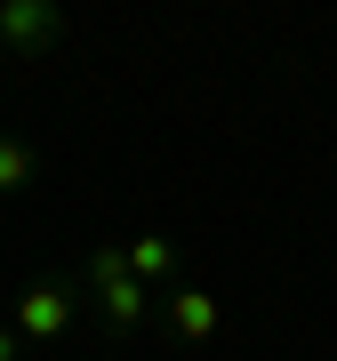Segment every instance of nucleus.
<instances>
[{
	"label": "nucleus",
	"mask_w": 337,
	"mask_h": 361,
	"mask_svg": "<svg viewBox=\"0 0 337 361\" xmlns=\"http://www.w3.org/2000/svg\"><path fill=\"white\" fill-rule=\"evenodd\" d=\"M121 257H129V281H145V289H161L168 273H177V241H168V233H137V241L121 249Z\"/></svg>",
	"instance_id": "5"
},
{
	"label": "nucleus",
	"mask_w": 337,
	"mask_h": 361,
	"mask_svg": "<svg viewBox=\"0 0 337 361\" xmlns=\"http://www.w3.org/2000/svg\"><path fill=\"white\" fill-rule=\"evenodd\" d=\"M32 177H40V153L25 137H0V193H25Z\"/></svg>",
	"instance_id": "6"
},
{
	"label": "nucleus",
	"mask_w": 337,
	"mask_h": 361,
	"mask_svg": "<svg viewBox=\"0 0 337 361\" xmlns=\"http://www.w3.org/2000/svg\"><path fill=\"white\" fill-rule=\"evenodd\" d=\"M8 329L25 337V345H56V337L73 329V289H65V281H32V289H16Z\"/></svg>",
	"instance_id": "2"
},
{
	"label": "nucleus",
	"mask_w": 337,
	"mask_h": 361,
	"mask_svg": "<svg viewBox=\"0 0 337 361\" xmlns=\"http://www.w3.org/2000/svg\"><path fill=\"white\" fill-rule=\"evenodd\" d=\"M56 40H65L56 0H0V56H49Z\"/></svg>",
	"instance_id": "1"
},
{
	"label": "nucleus",
	"mask_w": 337,
	"mask_h": 361,
	"mask_svg": "<svg viewBox=\"0 0 337 361\" xmlns=\"http://www.w3.org/2000/svg\"><path fill=\"white\" fill-rule=\"evenodd\" d=\"M16 353H25V337H16L8 322H0V361H16Z\"/></svg>",
	"instance_id": "8"
},
{
	"label": "nucleus",
	"mask_w": 337,
	"mask_h": 361,
	"mask_svg": "<svg viewBox=\"0 0 337 361\" xmlns=\"http://www.w3.org/2000/svg\"><path fill=\"white\" fill-rule=\"evenodd\" d=\"M97 305H104V329H113V337H137L145 322H153V289L129 281V273H121V281H104Z\"/></svg>",
	"instance_id": "4"
},
{
	"label": "nucleus",
	"mask_w": 337,
	"mask_h": 361,
	"mask_svg": "<svg viewBox=\"0 0 337 361\" xmlns=\"http://www.w3.org/2000/svg\"><path fill=\"white\" fill-rule=\"evenodd\" d=\"M121 273H129V257H121L113 241H97V249H89V265H80V281H89V289H104V281H121Z\"/></svg>",
	"instance_id": "7"
},
{
	"label": "nucleus",
	"mask_w": 337,
	"mask_h": 361,
	"mask_svg": "<svg viewBox=\"0 0 337 361\" xmlns=\"http://www.w3.org/2000/svg\"><path fill=\"white\" fill-rule=\"evenodd\" d=\"M217 322H225V305H217V289H168V337L177 345H209L217 337Z\"/></svg>",
	"instance_id": "3"
}]
</instances>
